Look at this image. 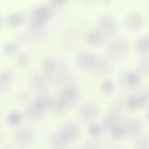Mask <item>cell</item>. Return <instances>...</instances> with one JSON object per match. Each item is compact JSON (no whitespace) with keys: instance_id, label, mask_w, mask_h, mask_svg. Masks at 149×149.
Here are the masks:
<instances>
[{"instance_id":"d6986e66","label":"cell","mask_w":149,"mask_h":149,"mask_svg":"<svg viewBox=\"0 0 149 149\" xmlns=\"http://www.w3.org/2000/svg\"><path fill=\"white\" fill-rule=\"evenodd\" d=\"M109 131L113 137L116 139H122L127 135L124 127L118 125L112 127Z\"/></svg>"},{"instance_id":"ba28073f","label":"cell","mask_w":149,"mask_h":149,"mask_svg":"<svg viewBox=\"0 0 149 149\" xmlns=\"http://www.w3.org/2000/svg\"><path fill=\"white\" fill-rule=\"evenodd\" d=\"M33 137V133L30 129L23 127L18 129L15 136L17 143L21 146H26L29 144Z\"/></svg>"},{"instance_id":"2e32d148","label":"cell","mask_w":149,"mask_h":149,"mask_svg":"<svg viewBox=\"0 0 149 149\" xmlns=\"http://www.w3.org/2000/svg\"><path fill=\"white\" fill-rule=\"evenodd\" d=\"M99 29L106 36H112L115 33L116 26L114 22H102L99 24Z\"/></svg>"},{"instance_id":"9c48e42d","label":"cell","mask_w":149,"mask_h":149,"mask_svg":"<svg viewBox=\"0 0 149 149\" xmlns=\"http://www.w3.org/2000/svg\"><path fill=\"white\" fill-rule=\"evenodd\" d=\"M96 58L92 54L83 52L77 57V62L78 65L83 69L92 70Z\"/></svg>"},{"instance_id":"7c38bea8","label":"cell","mask_w":149,"mask_h":149,"mask_svg":"<svg viewBox=\"0 0 149 149\" xmlns=\"http://www.w3.org/2000/svg\"><path fill=\"white\" fill-rule=\"evenodd\" d=\"M45 111L39 108L34 101L28 104L25 110L26 117L31 120H35L40 118Z\"/></svg>"},{"instance_id":"7402d4cb","label":"cell","mask_w":149,"mask_h":149,"mask_svg":"<svg viewBox=\"0 0 149 149\" xmlns=\"http://www.w3.org/2000/svg\"><path fill=\"white\" fill-rule=\"evenodd\" d=\"M42 67L46 72H51L53 71L55 68V63L52 60L47 59L43 62Z\"/></svg>"},{"instance_id":"277c9868","label":"cell","mask_w":149,"mask_h":149,"mask_svg":"<svg viewBox=\"0 0 149 149\" xmlns=\"http://www.w3.org/2000/svg\"><path fill=\"white\" fill-rule=\"evenodd\" d=\"M112 68V62L109 58L106 56H101L96 58L92 70L96 74H104L109 72Z\"/></svg>"},{"instance_id":"ffe728a7","label":"cell","mask_w":149,"mask_h":149,"mask_svg":"<svg viewBox=\"0 0 149 149\" xmlns=\"http://www.w3.org/2000/svg\"><path fill=\"white\" fill-rule=\"evenodd\" d=\"M8 120L9 123L11 125L17 126L21 123L22 121V116L19 112L14 111L9 114Z\"/></svg>"},{"instance_id":"ac0fdd59","label":"cell","mask_w":149,"mask_h":149,"mask_svg":"<svg viewBox=\"0 0 149 149\" xmlns=\"http://www.w3.org/2000/svg\"><path fill=\"white\" fill-rule=\"evenodd\" d=\"M134 147L136 149H148L149 148V137L146 134H140L135 137Z\"/></svg>"},{"instance_id":"484cf974","label":"cell","mask_w":149,"mask_h":149,"mask_svg":"<svg viewBox=\"0 0 149 149\" xmlns=\"http://www.w3.org/2000/svg\"><path fill=\"white\" fill-rule=\"evenodd\" d=\"M67 0H51L52 4L55 6H58L63 4Z\"/></svg>"},{"instance_id":"cb8c5ba5","label":"cell","mask_w":149,"mask_h":149,"mask_svg":"<svg viewBox=\"0 0 149 149\" xmlns=\"http://www.w3.org/2000/svg\"><path fill=\"white\" fill-rule=\"evenodd\" d=\"M101 88L102 91L106 93H109L113 90L114 86L113 83L110 81L106 80L102 83Z\"/></svg>"},{"instance_id":"8fae6325","label":"cell","mask_w":149,"mask_h":149,"mask_svg":"<svg viewBox=\"0 0 149 149\" xmlns=\"http://www.w3.org/2000/svg\"><path fill=\"white\" fill-rule=\"evenodd\" d=\"M106 36L98 29L90 31L86 36V40L91 46L96 47L100 45L104 41Z\"/></svg>"},{"instance_id":"d4e9b609","label":"cell","mask_w":149,"mask_h":149,"mask_svg":"<svg viewBox=\"0 0 149 149\" xmlns=\"http://www.w3.org/2000/svg\"><path fill=\"white\" fill-rule=\"evenodd\" d=\"M100 142L97 140H90L86 143L85 147L88 148H98L100 147Z\"/></svg>"},{"instance_id":"9a60e30c","label":"cell","mask_w":149,"mask_h":149,"mask_svg":"<svg viewBox=\"0 0 149 149\" xmlns=\"http://www.w3.org/2000/svg\"><path fill=\"white\" fill-rule=\"evenodd\" d=\"M125 83L129 86L135 87L139 86L141 81V77L138 73L130 71L125 73L123 76Z\"/></svg>"},{"instance_id":"5b68a950","label":"cell","mask_w":149,"mask_h":149,"mask_svg":"<svg viewBox=\"0 0 149 149\" xmlns=\"http://www.w3.org/2000/svg\"><path fill=\"white\" fill-rule=\"evenodd\" d=\"M52 14L48 7L42 6L37 8L34 13L33 25L36 27L42 25L49 19Z\"/></svg>"},{"instance_id":"3957f363","label":"cell","mask_w":149,"mask_h":149,"mask_svg":"<svg viewBox=\"0 0 149 149\" xmlns=\"http://www.w3.org/2000/svg\"><path fill=\"white\" fill-rule=\"evenodd\" d=\"M148 94L147 91H143L131 96L127 101L128 107L132 110H137L143 107L148 102Z\"/></svg>"},{"instance_id":"5bb4252c","label":"cell","mask_w":149,"mask_h":149,"mask_svg":"<svg viewBox=\"0 0 149 149\" xmlns=\"http://www.w3.org/2000/svg\"><path fill=\"white\" fill-rule=\"evenodd\" d=\"M120 120L119 113L116 111H112L105 116L103 121V124L105 128L109 130L112 127L118 125Z\"/></svg>"},{"instance_id":"30bf717a","label":"cell","mask_w":149,"mask_h":149,"mask_svg":"<svg viewBox=\"0 0 149 149\" xmlns=\"http://www.w3.org/2000/svg\"><path fill=\"white\" fill-rule=\"evenodd\" d=\"M61 131L69 143L77 139L80 134L79 127L77 125L73 123H67Z\"/></svg>"},{"instance_id":"6da1fadb","label":"cell","mask_w":149,"mask_h":149,"mask_svg":"<svg viewBox=\"0 0 149 149\" xmlns=\"http://www.w3.org/2000/svg\"><path fill=\"white\" fill-rule=\"evenodd\" d=\"M79 98V93L75 88L68 87L61 91L56 100H54L52 109L56 112H61L76 104Z\"/></svg>"},{"instance_id":"603a6c76","label":"cell","mask_w":149,"mask_h":149,"mask_svg":"<svg viewBox=\"0 0 149 149\" xmlns=\"http://www.w3.org/2000/svg\"><path fill=\"white\" fill-rule=\"evenodd\" d=\"M88 132L91 135L97 136L100 135L101 133L102 129L99 125L96 124H93L89 127Z\"/></svg>"},{"instance_id":"7a4b0ae2","label":"cell","mask_w":149,"mask_h":149,"mask_svg":"<svg viewBox=\"0 0 149 149\" xmlns=\"http://www.w3.org/2000/svg\"><path fill=\"white\" fill-rule=\"evenodd\" d=\"M127 43L121 38H116L110 40L107 46V53L109 57L118 58L123 57L128 50Z\"/></svg>"},{"instance_id":"4fadbf2b","label":"cell","mask_w":149,"mask_h":149,"mask_svg":"<svg viewBox=\"0 0 149 149\" xmlns=\"http://www.w3.org/2000/svg\"><path fill=\"white\" fill-rule=\"evenodd\" d=\"M51 146L54 148H62L69 143L63 136L61 130L53 133L50 139Z\"/></svg>"},{"instance_id":"e0dca14e","label":"cell","mask_w":149,"mask_h":149,"mask_svg":"<svg viewBox=\"0 0 149 149\" xmlns=\"http://www.w3.org/2000/svg\"><path fill=\"white\" fill-rule=\"evenodd\" d=\"M149 38L148 36L141 37L136 41L135 48L136 51L140 54L147 53L149 51Z\"/></svg>"},{"instance_id":"44dd1931","label":"cell","mask_w":149,"mask_h":149,"mask_svg":"<svg viewBox=\"0 0 149 149\" xmlns=\"http://www.w3.org/2000/svg\"><path fill=\"white\" fill-rule=\"evenodd\" d=\"M139 69L144 74L147 75L149 73V57L148 56H144L141 61Z\"/></svg>"},{"instance_id":"8992f818","label":"cell","mask_w":149,"mask_h":149,"mask_svg":"<svg viewBox=\"0 0 149 149\" xmlns=\"http://www.w3.org/2000/svg\"><path fill=\"white\" fill-rule=\"evenodd\" d=\"M100 112L99 107L93 103H88L81 108L79 115L81 118L86 121H90L95 119Z\"/></svg>"},{"instance_id":"52a82bcc","label":"cell","mask_w":149,"mask_h":149,"mask_svg":"<svg viewBox=\"0 0 149 149\" xmlns=\"http://www.w3.org/2000/svg\"><path fill=\"white\" fill-rule=\"evenodd\" d=\"M124 127L127 135L135 137L140 134L142 125L139 119L135 117H131L126 121Z\"/></svg>"}]
</instances>
